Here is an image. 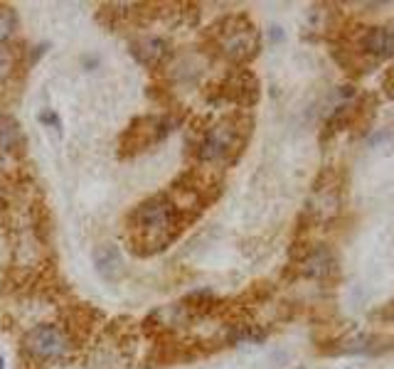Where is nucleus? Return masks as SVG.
Returning a JSON list of instances; mask_svg holds the SVG:
<instances>
[{
  "label": "nucleus",
  "mask_w": 394,
  "mask_h": 369,
  "mask_svg": "<svg viewBox=\"0 0 394 369\" xmlns=\"http://www.w3.org/2000/svg\"><path fill=\"white\" fill-rule=\"evenodd\" d=\"M389 32H392V35H394V25H389Z\"/></svg>",
  "instance_id": "nucleus-12"
},
{
  "label": "nucleus",
  "mask_w": 394,
  "mask_h": 369,
  "mask_svg": "<svg viewBox=\"0 0 394 369\" xmlns=\"http://www.w3.org/2000/svg\"><path fill=\"white\" fill-rule=\"evenodd\" d=\"M360 55L370 57L372 62L387 59L394 57V35L389 32V28H367L357 39Z\"/></svg>",
  "instance_id": "nucleus-5"
},
{
  "label": "nucleus",
  "mask_w": 394,
  "mask_h": 369,
  "mask_svg": "<svg viewBox=\"0 0 394 369\" xmlns=\"http://www.w3.org/2000/svg\"><path fill=\"white\" fill-rule=\"evenodd\" d=\"M387 86H389V91H392V96H394V67L389 69V74H387Z\"/></svg>",
  "instance_id": "nucleus-11"
},
{
  "label": "nucleus",
  "mask_w": 394,
  "mask_h": 369,
  "mask_svg": "<svg viewBox=\"0 0 394 369\" xmlns=\"http://www.w3.org/2000/svg\"><path fill=\"white\" fill-rule=\"evenodd\" d=\"M131 229L138 244L148 249H160L180 229V207L165 195L153 197L133 212Z\"/></svg>",
  "instance_id": "nucleus-1"
},
{
  "label": "nucleus",
  "mask_w": 394,
  "mask_h": 369,
  "mask_svg": "<svg viewBox=\"0 0 394 369\" xmlns=\"http://www.w3.org/2000/svg\"><path fill=\"white\" fill-rule=\"evenodd\" d=\"M23 146V133L15 118H0V153H15Z\"/></svg>",
  "instance_id": "nucleus-9"
},
{
  "label": "nucleus",
  "mask_w": 394,
  "mask_h": 369,
  "mask_svg": "<svg viewBox=\"0 0 394 369\" xmlns=\"http://www.w3.org/2000/svg\"><path fill=\"white\" fill-rule=\"evenodd\" d=\"M91 258H94V269L99 271V276H102L104 281H118L126 274L124 256H121V252H118L116 246L111 244L96 246Z\"/></svg>",
  "instance_id": "nucleus-6"
},
{
  "label": "nucleus",
  "mask_w": 394,
  "mask_h": 369,
  "mask_svg": "<svg viewBox=\"0 0 394 369\" xmlns=\"http://www.w3.org/2000/svg\"><path fill=\"white\" fill-rule=\"evenodd\" d=\"M133 55L143 62V64H158V62L163 59L168 55V45H165L163 39L151 37V39H143V42H135L133 45Z\"/></svg>",
  "instance_id": "nucleus-8"
},
{
  "label": "nucleus",
  "mask_w": 394,
  "mask_h": 369,
  "mask_svg": "<svg viewBox=\"0 0 394 369\" xmlns=\"http://www.w3.org/2000/svg\"><path fill=\"white\" fill-rule=\"evenodd\" d=\"M217 47L232 62H247L259 50V35L247 17H229L217 25Z\"/></svg>",
  "instance_id": "nucleus-2"
},
{
  "label": "nucleus",
  "mask_w": 394,
  "mask_h": 369,
  "mask_svg": "<svg viewBox=\"0 0 394 369\" xmlns=\"http://www.w3.org/2000/svg\"><path fill=\"white\" fill-rule=\"evenodd\" d=\"M0 369H3V357H0Z\"/></svg>",
  "instance_id": "nucleus-13"
},
{
  "label": "nucleus",
  "mask_w": 394,
  "mask_h": 369,
  "mask_svg": "<svg viewBox=\"0 0 394 369\" xmlns=\"http://www.w3.org/2000/svg\"><path fill=\"white\" fill-rule=\"evenodd\" d=\"M239 146H242V138H239L236 123L222 121L205 133L197 153H200L203 160H225V158H229V153H234Z\"/></svg>",
  "instance_id": "nucleus-4"
},
{
  "label": "nucleus",
  "mask_w": 394,
  "mask_h": 369,
  "mask_svg": "<svg viewBox=\"0 0 394 369\" xmlns=\"http://www.w3.org/2000/svg\"><path fill=\"white\" fill-rule=\"evenodd\" d=\"M301 263H303V274L310 276V278H326V276H330L332 271L338 269L335 256L328 252L326 246H318V249H313V252H310Z\"/></svg>",
  "instance_id": "nucleus-7"
},
{
  "label": "nucleus",
  "mask_w": 394,
  "mask_h": 369,
  "mask_svg": "<svg viewBox=\"0 0 394 369\" xmlns=\"http://www.w3.org/2000/svg\"><path fill=\"white\" fill-rule=\"evenodd\" d=\"M15 12L12 10H3L0 12V42H6V39L12 37L15 32Z\"/></svg>",
  "instance_id": "nucleus-10"
},
{
  "label": "nucleus",
  "mask_w": 394,
  "mask_h": 369,
  "mask_svg": "<svg viewBox=\"0 0 394 369\" xmlns=\"http://www.w3.org/2000/svg\"><path fill=\"white\" fill-rule=\"evenodd\" d=\"M25 350L32 354L35 359L42 362H52V359H62L69 352V340L57 325H37L25 335Z\"/></svg>",
  "instance_id": "nucleus-3"
}]
</instances>
